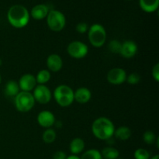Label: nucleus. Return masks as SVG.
<instances>
[{"mask_svg":"<svg viewBox=\"0 0 159 159\" xmlns=\"http://www.w3.org/2000/svg\"><path fill=\"white\" fill-rule=\"evenodd\" d=\"M9 23L16 28H23L30 21V13L27 9L22 5L11 6L7 12Z\"/></svg>","mask_w":159,"mask_h":159,"instance_id":"f257e3e1","label":"nucleus"},{"mask_svg":"<svg viewBox=\"0 0 159 159\" xmlns=\"http://www.w3.org/2000/svg\"><path fill=\"white\" fill-rule=\"evenodd\" d=\"M92 130L94 136L98 139L107 141L113 136L115 127L113 122L108 118L99 117L93 122Z\"/></svg>","mask_w":159,"mask_h":159,"instance_id":"f03ea898","label":"nucleus"},{"mask_svg":"<svg viewBox=\"0 0 159 159\" xmlns=\"http://www.w3.org/2000/svg\"><path fill=\"white\" fill-rule=\"evenodd\" d=\"M54 97L59 106L68 107L74 102V91L67 85H60L54 92Z\"/></svg>","mask_w":159,"mask_h":159,"instance_id":"7ed1b4c3","label":"nucleus"},{"mask_svg":"<svg viewBox=\"0 0 159 159\" xmlns=\"http://www.w3.org/2000/svg\"><path fill=\"white\" fill-rule=\"evenodd\" d=\"M89 40L93 46L100 48L107 40V32L103 26L99 23L92 25L88 30Z\"/></svg>","mask_w":159,"mask_h":159,"instance_id":"20e7f679","label":"nucleus"},{"mask_svg":"<svg viewBox=\"0 0 159 159\" xmlns=\"http://www.w3.org/2000/svg\"><path fill=\"white\" fill-rule=\"evenodd\" d=\"M16 108L22 113H26L35 105V99L30 92L21 91L14 98Z\"/></svg>","mask_w":159,"mask_h":159,"instance_id":"39448f33","label":"nucleus"},{"mask_svg":"<svg viewBox=\"0 0 159 159\" xmlns=\"http://www.w3.org/2000/svg\"><path fill=\"white\" fill-rule=\"evenodd\" d=\"M47 23L51 30L60 32L65 28L66 19L61 12L55 9L49 11L47 16Z\"/></svg>","mask_w":159,"mask_h":159,"instance_id":"423d86ee","label":"nucleus"},{"mask_svg":"<svg viewBox=\"0 0 159 159\" xmlns=\"http://www.w3.org/2000/svg\"><path fill=\"white\" fill-rule=\"evenodd\" d=\"M67 51L71 57L76 59H80L83 58L87 55L89 52V48L88 46L83 42L75 40L68 44Z\"/></svg>","mask_w":159,"mask_h":159,"instance_id":"0eeeda50","label":"nucleus"},{"mask_svg":"<svg viewBox=\"0 0 159 159\" xmlns=\"http://www.w3.org/2000/svg\"><path fill=\"white\" fill-rule=\"evenodd\" d=\"M35 101L40 104H47L51 101L52 94L51 92L45 85H38L34 88L32 93Z\"/></svg>","mask_w":159,"mask_h":159,"instance_id":"6e6552de","label":"nucleus"},{"mask_svg":"<svg viewBox=\"0 0 159 159\" xmlns=\"http://www.w3.org/2000/svg\"><path fill=\"white\" fill-rule=\"evenodd\" d=\"M127 73L123 68H114L107 74V81L113 85H120L127 79Z\"/></svg>","mask_w":159,"mask_h":159,"instance_id":"1a4fd4ad","label":"nucleus"},{"mask_svg":"<svg viewBox=\"0 0 159 159\" xmlns=\"http://www.w3.org/2000/svg\"><path fill=\"white\" fill-rule=\"evenodd\" d=\"M18 85L21 91L30 92L37 86V80L33 75L25 74L20 79Z\"/></svg>","mask_w":159,"mask_h":159,"instance_id":"9d476101","label":"nucleus"},{"mask_svg":"<svg viewBox=\"0 0 159 159\" xmlns=\"http://www.w3.org/2000/svg\"><path fill=\"white\" fill-rule=\"evenodd\" d=\"M55 117L54 115L48 110H43L39 113L37 116V122L39 125L44 128H50L54 125L55 123Z\"/></svg>","mask_w":159,"mask_h":159,"instance_id":"9b49d317","label":"nucleus"},{"mask_svg":"<svg viewBox=\"0 0 159 159\" xmlns=\"http://www.w3.org/2000/svg\"><path fill=\"white\" fill-rule=\"evenodd\" d=\"M138 52V46L136 43L132 40H126L122 43L120 54L126 58H131Z\"/></svg>","mask_w":159,"mask_h":159,"instance_id":"f8f14e48","label":"nucleus"},{"mask_svg":"<svg viewBox=\"0 0 159 159\" xmlns=\"http://www.w3.org/2000/svg\"><path fill=\"white\" fill-rule=\"evenodd\" d=\"M47 66L48 69L54 72L60 71L63 66V61L62 59L58 54H52L48 56L47 59Z\"/></svg>","mask_w":159,"mask_h":159,"instance_id":"ddd939ff","label":"nucleus"},{"mask_svg":"<svg viewBox=\"0 0 159 159\" xmlns=\"http://www.w3.org/2000/svg\"><path fill=\"white\" fill-rule=\"evenodd\" d=\"M91 91L85 87L78 89L75 92H74V100H75L79 103H86L91 99Z\"/></svg>","mask_w":159,"mask_h":159,"instance_id":"4468645a","label":"nucleus"},{"mask_svg":"<svg viewBox=\"0 0 159 159\" xmlns=\"http://www.w3.org/2000/svg\"><path fill=\"white\" fill-rule=\"evenodd\" d=\"M49 12L48 7L44 4H38L34 6L31 9L30 15L34 20H40L46 18Z\"/></svg>","mask_w":159,"mask_h":159,"instance_id":"2eb2a0df","label":"nucleus"},{"mask_svg":"<svg viewBox=\"0 0 159 159\" xmlns=\"http://www.w3.org/2000/svg\"><path fill=\"white\" fill-rule=\"evenodd\" d=\"M139 4L144 12H153L158 9L159 0H139Z\"/></svg>","mask_w":159,"mask_h":159,"instance_id":"dca6fc26","label":"nucleus"},{"mask_svg":"<svg viewBox=\"0 0 159 159\" xmlns=\"http://www.w3.org/2000/svg\"><path fill=\"white\" fill-rule=\"evenodd\" d=\"M20 90L18 82L10 80L6 83V87H5V94L7 97L15 98L16 95L20 93Z\"/></svg>","mask_w":159,"mask_h":159,"instance_id":"f3484780","label":"nucleus"},{"mask_svg":"<svg viewBox=\"0 0 159 159\" xmlns=\"http://www.w3.org/2000/svg\"><path fill=\"white\" fill-rule=\"evenodd\" d=\"M70 151L73 155H76L80 154L85 148V142L82 138H76L70 143Z\"/></svg>","mask_w":159,"mask_h":159,"instance_id":"a211bd4d","label":"nucleus"},{"mask_svg":"<svg viewBox=\"0 0 159 159\" xmlns=\"http://www.w3.org/2000/svg\"><path fill=\"white\" fill-rule=\"evenodd\" d=\"M113 135H115V137L120 141H127L131 136V130L129 127L123 126L115 130Z\"/></svg>","mask_w":159,"mask_h":159,"instance_id":"6ab92c4d","label":"nucleus"},{"mask_svg":"<svg viewBox=\"0 0 159 159\" xmlns=\"http://www.w3.org/2000/svg\"><path fill=\"white\" fill-rule=\"evenodd\" d=\"M101 155L105 159H117L119 157V152L117 149L113 147H107L102 149Z\"/></svg>","mask_w":159,"mask_h":159,"instance_id":"aec40b11","label":"nucleus"},{"mask_svg":"<svg viewBox=\"0 0 159 159\" xmlns=\"http://www.w3.org/2000/svg\"><path fill=\"white\" fill-rule=\"evenodd\" d=\"M35 78L37 80V83H38L39 85H44L51 79V73L48 70L43 69L37 73Z\"/></svg>","mask_w":159,"mask_h":159,"instance_id":"412c9836","label":"nucleus"},{"mask_svg":"<svg viewBox=\"0 0 159 159\" xmlns=\"http://www.w3.org/2000/svg\"><path fill=\"white\" fill-rule=\"evenodd\" d=\"M43 141L46 144H51L56 139V132L53 129L48 128L43 134Z\"/></svg>","mask_w":159,"mask_h":159,"instance_id":"4be33fe9","label":"nucleus"},{"mask_svg":"<svg viewBox=\"0 0 159 159\" xmlns=\"http://www.w3.org/2000/svg\"><path fill=\"white\" fill-rule=\"evenodd\" d=\"M81 159H102L101 152H99L96 149H90V150L86 151L82 157Z\"/></svg>","mask_w":159,"mask_h":159,"instance_id":"5701e85b","label":"nucleus"},{"mask_svg":"<svg viewBox=\"0 0 159 159\" xmlns=\"http://www.w3.org/2000/svg\"><path fill=\"white\" fill-rule=\"evenodd\" d=\"M121 46H122V43L117 40H113L110 42L109 43V49L111 51L112 53H114V54H120V53L121 50Z\"/></svg>","mask_w":159,"mask_h":159,"instance_id":"b1692460","label":"nucleus"},{"mask_svg":"<svg viewBox=\"0 0 159 159\" xmlns=\"http://www.w3.org/2000/svg\"><path fill=\"white\" fill-rule=\"evenodd\" d=\"M143 139L147 144H153L154 143H155L157 138L154 132L148 130V131L144 132V135H143Z\"/></svg>","mask_w":159,"mask_h":159,"instance_id":"393cba45","label":"nucleus"},{"mask_svg":"<svg viewBox=\"0 0 159 159\" xmlns=\"http://www.w3.org/2000/svg\"><path fill=\"white\" fill-rule=\"evenodd\" d=\"M135 159H149L150 153L144 148H138L134 152Z\"/></svg>","mask_w":159,"mask_h":159,"instance_id":"a878e982","label":"nucleus"},{"mask_svg":"<svg viewBox=\"0 0 159 159\" xmlns=\"http://www.w3.org/2000/svg\"><path fill=\"white\" fill-rule=\"evenodd\" d=\"M140 80H141V76L138 73H131L128 76H127V79H126V81L130 85H136L140 82Z\"/></svg>","mask_w":159,"mask_h":159,"instance_id":"bb28decb","label":"nucleus"},{"mask_svg":"<svg viewBox=\"0 0 159 159\" xmlns=\"http://www.w3.org/2000/svg\"><path fill=\"white\" fill-rule=\"evenodd\" d=\"M89 26L88 24L86 23H84V22H82V23H79L76 25V30L77 32L80 33V34H85L87 31L89 30Z\"/></svg>","mask_w":159,"mask_h":159,"instance_id":"cd10ccee","label":"nucleus"},{"mask_svg":"<svg viewBox=\"0 0 159 159\" xmlns=\"http://www.w3.org/2000/svg\"><path fill=\"white\" fill-rule=\"evenodd\" d=\"M152 76L156 82L159 81V64H156L152 69Z\"/></svg>","mask_w":159,"mask_h":159,"instance_id":"c85d7f7f","label":"nucleus"},{"mask_svg":"<svg viewBox=\"0 0 159 159\" xmlns=\"http://www.w3.org/2000/svg\"><path fill=\"white\" fill-rule=\"evenodd\" d=\"M66 154L62 151H57L53 155V159H66Z\"/></svg>","mask_w":159,"mask_h":159,"instance_id":"c756f323","label":"nucleus"},{"mask_svg":"<svg viewBox=\"0 0 159 159\" xmlns=\"http://www.w3.org/2000/svg\"><path fill=\"white\" fill-rule=\"evenodd\" d=\"M66 159H81L79 157H78L77 155H71V156L69 157H67Z\"/></svg>","mask_w":159,"mask_h":159,"instance_id":"7c9ffc66","label":"nucleus"},{"mask_svg":"<svg viewBox=\"0 0 159 159\" xmlns=\"http://www.w3.org/2000/svg\"><path fill=\"white\" fill-rule=\"evenodd\" d=\"M151 159H159V155H155V156L152 157V158H151Z\"/></svg>","mask_w":159,"mask_h":159,"instance_id":"2f4dec72","label":"nucleus"},{"mask_svg":"<svg viewBox=\"0 0 159 159\" xmlns=\"http://www.w3.org/2000/svg\"><path fill=\"white\" fill-rule=\"evenodd\" d=\"M2 64V59H1V58H0V67H1Z\"/></svg>","mask_w":159,"mask_h":159,"instance_id":"473e14b6","label":"nucleus"},{"mask_svg":"<svg viewBox=\"0 0 159 159\" xmlns=\"http://www.w3.org/2000/svg\"><path fill=\"white\" fill-rule=\"evenodd\" d=\"M1 82H2V77L1 75H0V84H1Z\"/></svg>","mask_w":159,"mask_h":159,"instance_id":"72a5a7b5","label":"nucleus"},{"mask_svg":"<svg viewBox=\"0 0 159 159\" xmlns=\"http://www.w3.org/2000/svg\"><path fill=\"white\" fill-rule=\"evenodd\" d=\"M117 159H122V158H117Z\"/></svg>","mask_w":159,"mask_h":159,"instance_id":"f704fd0d","label":"nucleus"},{"mask_svg":"<svg viewBox=\"0 0 159 159\" xmlns=\"http://www.w3.org/2000/svg\"><path fill=\"white\" fill-rule=\"evenodd\" d=\"M127 1H130V0H127Z\"/></svg>","mask_w":159,"mask_h":159,"instance_id":"c9c22d12","label":"nucleus"}]
</instances>
